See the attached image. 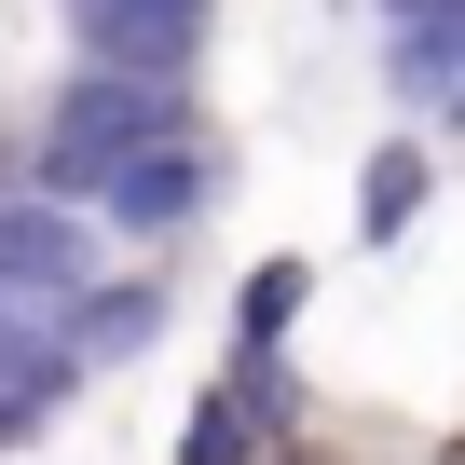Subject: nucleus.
Returning a JSON list of instances; mask_svg holds the SVG:
<instances>
[{"label": "nucleus", "instance_id": "obj_1", "mask_svg": "<svg viewBox=\"0 0 465 465\" xmlns=\"http://www.w3.org/2000/svg\"><path fill=\"white\" fill-rule=\"evenodd\" d=\"M192 124V83H137V69H69L55 96H42V124H28V192H69V205H96V178L124 164V151H151V137H178Z\"/></svg>", "mask_w": 465, "mask_h": 465}, {"label": "nucleus", "instance_id": "obj_2", "mask_svg": "<svg viewBox=\"0 0 465 465\" xmlns=\"http://www.w3.org/2000/svg\"><path fill=\"white\" fill-rule=\"evenodd\" d=\"M83 288H96V205L15 192V205H0V315H15V329H55Z\"/></svg>", "mask_w": 465, "mask_h": 465}, {"label": "nucleus", "instance_id": "obj_3", "mask_svg": "<svg viewBox=\"0 0 465 465\" xmlns=\"http://www.w3.org/2000/svg\"><path fill=\"white\" fill-rule=\"evenodd\" d=\"M219 151L178 124V137H151V151H124L110 178H96V232H137V247H164V232H192L205 205H219Z\"/></svg>", "mask_w": 465, "mask_h": 465}, {"label": "nucleus", "instance_id": "obj_4", "mask_svg": "<svg viewBox=\"0 0 465 465\" xmlns=\"http://www.w3.org/2000/svg\"><path fill=\"white\" fill-rule=\"evenodd\" d=\"M83 55L137 69V83H192L205 69V0H83Z\"/></svg>", "mask_w": 465, "mask_h": 465}, {"label": "nucleus", "instance_id": "obj_5", "mask_svg": "<svg viewBox=\"0 0 465 465\" xmlns=\"http://www.w3.org/2000/svg\"><path fill=\"white\" fill-rule=\"evenodd\" d=\"M424 205H438V137H424V124H383V137L356 151V247L397 261L411 232H424Z\"/></svg>", "mask_w": 465, "mask_h": 465}, {"label": "nucleus", "instance_id": "obj_6", "mask_svg": "<svg viewBox=\"0 0 465 465\" xmlns=\"http://www.w3.org/2000/svg\"><path fill=\"white\" fill-rule=\"evenodd\" d=\"M151 329H164V274H110V288H83V302L55 315V342H69L83 383L124 370V356H151Z\"/></svg>", "mask_w": 465, "mask_h": 465}, {"label": "nucleus", "instance_id": "obj_7", "mask_svg": "<svg viewBox=\"0 0 465 465\" xmlns=\"http://www.w3.org/2000/svg\"><path fill=\"white\" fill-rule=\"evenodd\" d=\"M69 397H83V370H69V342H55V329H28L15 356H0V451H28V438H42V424H55Z\"/></svg>", "mask_w": 465, "mask_h": 465}, {"label": "nucleus", "instance_id": "obj_8", "mask_svg": "<svg viewBox=\"0 0 465 465\" xmlns=\"http://www.w3.org/2000/svg\"><path fill=\"white\" fill-rule=\"evenodd\" d=\"M302 302H315V261H302V247H274V261H247V274H232V356H288V329H302Z\"/></svg>", "mask_w": 465, "mask_h": 465}, {"label": "nucleus", "instance_id": "obj_9", "mask_svg": "<svg viewBox=\"0 0 465 465\" xmlns=\"http://www.w3.org/2000/svg\"><path fill=\"white\" fill-rule=\"evenodd\" d=\"M274 451H288V438H274L247 397H232V370H219V383L178 411V465H274Z\"/></svg>", "mask_w": 465, "mask_h": 465}, {"label": "nucleus", "instance_id": "obj_10", "mask_svg": "<svg viewBox=\"0 0 465 465\" xmlns=\"http://www.w3.org/2000/svg\"><path fill=\"white\" fill-rule=\"evenodd\" d=\"M15 342H28V329H15V315H0V356H15Z\"/></svg>", "mask_w": 465, "mask_h": 465}]
</instances>
